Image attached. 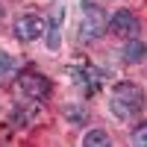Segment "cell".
I'll list each match as a JSON object with an SVG mask.
<instances>
[{
  "label": "cell",
  "instance_id": "1",
  "mask_svg": "<svg viewBox=\"0 0 147 147\" xmlns=\"http://www.w3.org/2000/svg\"><path fill=\"white\" fill-rule=\"evenodd\" d=\"M109 109H112V115L121 118V121L138 118L144 112V91L136 82H118L112 88V97H109Z\"/></svg>",
  "mask_w": 147,
  "mask_h": 147
},
{
  "label": "cell",
  "instance_id": "2",
  "mask_svg": "<svg viewBox=\"0 0 147 147\" xmlns=\"http://www.w3.org/2000/svg\"><path fill=\"white\" fill-rule=\"evenodd\" d=\"M106 32V12L91 3L82 0V21H80V41H97Z\"/></svg>",
  "mask_w": 147,
  "mask_h": 147
},
{
  "label": "cell",
  "instance_id": "3",
  "mask_svg": "<svg viewBox=\"0 0 147 147\" xmlns=\"http://www.w3.org/2000/svg\"><path fill=\"white\" fill-rule=\"evenodd\" d=\"M18 85H21V91L27 94L32 103H44L47 97L53 94V82L47 80L44 74H38V71H24L21 80H18Z\"/></svg>",
  "mask_w": 147,
  "mask_h": 147
},
{
  "label": "cell",
  "instance_id": "4",
  "mask_svg": "<svg viewBox=\"0 0 147 147\" xmlns=\"http://www.w3.org/2000/svg\"><path fill=\"white\" fill-rule=\"evenodd\" d=\"M106 30L112 32V35H118V38H138V30H141V24H138V18L132 15L129 9H118V12H112V18L106 21Z\"/></svg>",
  "mask_w": 147,
  "mask_h": 147
},
{
  "label": "cell",
  "instance_id": "5",
  "mask_svg": "<svg viewBox=\"0 0 147 147\" xmlns=\"http://www.w3.org/2000/svg\"><path fill=\"white\" fill-rule=\"evenodd\" d=\"M47 30V21L41 15H35V12H30V15H21L15 21V27H12V32H15L18 41H38L41 35Z\"/></svg>",
  "mask_w": 147,
  "mask_h": 147
},
{
  "label": "cell",
  "instance_id": "6",
  "mask_svg": "<svg viewBox=\"0 0 147 147\" xmlns=\"http://www.w3.org/2000/svg\"><path fill=\"white\" fill-rule=\"evenodd\" d=\"M71 74L77 77V85H82V91L88 94V97L100 91V85H103V80H106V74L97 71V68H91V65H85L82 71H71Z\"/></svg>",
  "mask_w": 147,
  "mask_h": 147
},
{
  "label": "cell",
  "instance_id": "7",
  "mask_svg": "<svg viewBox=\"0 0 147 147\" xmlns=\"http://www.w3.org/2000/svg\"><path fill=\"white\" fill-rule=\"evenodd\" d=\"M35 118H38V106H15L12 115H9L12 127H18V129H27Z\"/></svg>",
  "mask_w": 147,
  "mask_h": 147
},
{
  "label": "cell",
  "instance_id": "8",
  "mask_svg": "<svg viewBox=\"0 0 147 147\" xmlns=\"http://www.w3.org/2000/svg\"><path fill=\"white\" fill-rule=\"evenodd\" d=\"M59 24H62V9L53 12L50 27L44 30V35H47V47H50V50H59V44H62V30H59Z\"/></svg>",
  "mask_w": 147,
  "mask_h": 147
},
{
  "label": "cell",
  "instance_id": "9",
  "mask_svg": "<svg viewBox=\"0 0 147 147\" xmlns=\"http://www.w3.org/2000/svg\"><path fill=\"white\" fill-rule=\"evenodd\" d=\"M147 56V47L138 41V38H127V47H124V62H141Z\"/></svg>",
  "mask_w": 147,
  "mask_h": 147
},
{
  "label": "cell",
  "instance_id": "10",
  "mask_svg": "<svg viewBox=\"0 0 147 147\" xmlns=\"http://www.w3.org/2000/svg\"><path fill=\"white\" fill-rule=\"evenodd\" d=\"M82 144L85 147H106V144H112V138H109L106 129H88L82 136Z\"/></svg>",
  "mask_w": 147,
  "mask_h": 147
},
{
  "label": "cell",
  "instance_id": "11",
  "mask_svg": "<svg viewBox=\"0 0 147 147\" xmlns=\"http://www.w3.org/2000/svg\"><path fill=\"white\" fill-rule=\"evenodd\" d=\"M62 115L71 121V124H85V121H88V109H85V106H77V103H68V106L62 109Z\"/></svg>",
  "mask_w": 147,
  "mask_h": 147
},
{
  "label": "cell",
  "instance_id": "12",
  "mask_svg": "<svg viewBox=\"0 0 147 147\" xmlns=\"http://www.w3.org/2000/svg\"><path fill=\"white\" fill-rule=\"evenodd\" d=\"M132 144L147 147V121H144V124H138L136 129H132Z\"/></svg>",
  "mask_w": 147,
  "mask_h": 147
},
{
  "label": "cell",
  "instance_id": "13",
  "mask_svg": "<svg viewBox=\"0 0 147 147\" xmlns=\"http://www.w3.org/2000/svg\"><path fill=\"white\" fill-rule=\"evenodd\" d=\"M12 68H15V62H12V56L0 50V77H3V74H9Z\"/></svg>",
  "mask_w": 147,
  "mask_h": 147
},
{
  "label": "cell",
  "instance_id": "14",
  "mask_svg": "<svg viewBox=\"0 0 147 147\" xmlns=\"http://www.w3.org/2000/svg\"><path fill=\"white\" fill-rule=\"evenodd\" d=\"M0 18H3V3H0Z\"/></svg>",
  "mask_w": 147,
  "mask_h": 147
}]
</instances>
